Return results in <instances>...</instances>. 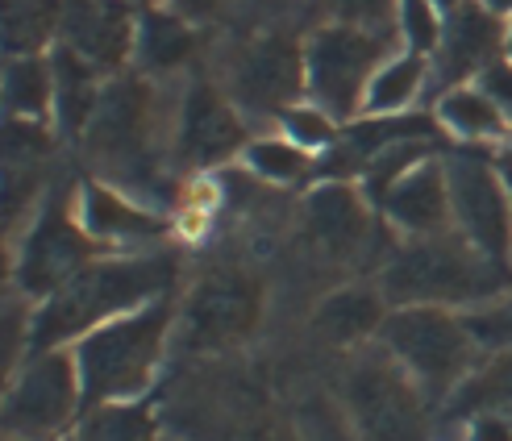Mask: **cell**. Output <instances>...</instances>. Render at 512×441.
Instances as JSON below:
<instances>
[{
  "label": "cell",
  "instance_id": "6da1fadb",
  "mask_svg": "<svg viewBox=\"0 0 512 441\" xmlns=\"http://www.w3.org/2000/svg\"><path fill=\"white\" fill-rule=\"evenodd\" d=\"M175 279V254L159 258H134V263H105L92 267L84 275H75L67 288L50 300L38 321H34V346L46 350L63 342V337L80 333L96 321H105L109 313H121L155 292H167Z\"/></svg>",
  "mask_w": 512,
  "mask_h": 441
},
{
  "label": "cell",
  "instance_id": "7a4b0ae2",
  "mask_svg": "<svg viewBox=\"0 0 512 441\" xmlns=\"http://www.w3.org/2000/svg\"><path fill=\"white\" fill-rule=\"evenodd\" d=\"M504 279L508 271L492 258H475L450 238H425L392 258L383 288L396 300H475L504 288Z\"/></svg>",
  "mask_w": 512,
  "mask_h": 441
},
{
  "label": "cell",
  "instance_id": "3957f363",
  "mask_svg": "<svg viewBox=\"0 0 512 441\" xmlns=\"http://www.w3.org/2000/svg\"><path fill=\"white\" fill-rule=\"evenodd\" d=\"M167 321H171V308L155 304L130 321L92 333L80 346L84 392L92 400H109V396H134L138 387H146L150 367H155L163 346Z\"/></svg>",
  "mask_w": 512,
  "mask_h": 441
},
{
  "label": "cell",
  "instance_id": "277c9868",
  "mask_svg": "<svg viewBox=\"0 0 512 441\" xmlns=\"http://www.w3.org/2000/svg\"><path fill=\"white\" fill-rule=\"evenodd\" d=\"M346 404L363 441H425L421 396L388 358H358L346 375Z\"/></svg>",
  "mask_w": 512,
  "mask_h": 441
},
{
  "label": "cell",
  "instance_id": "5b68a950",
  "mask_svg": "<svg viewBox=\"0 0 512 441\" xmlns=\"http://www.w3.org/2000/svg\"><path fill=\"white\" fill-rule=\"evenodd\" d=\"M263 313V288L242 271H213L196 283L184 308V346L225 350L254 333Z\"/></svg>",
  "mask_w": 512,
  "mask_h": 441
},
{
  "label": "cell",
  "instance_id": "8992f818",
  "mask_svg": "<svg viewBox=\"0 0 512 441\" xmlns=\"http://www.w3.org/2000/svg\"><path fill=\"white\" fill-rule=\"evenodd\" d=\"M383 337H388V346L408 362V371L421 375L433 392L450 387L471 358L467 325H458L454 317L438 313V308H408V313H396L383 325Z\"/></svg>",
  "mask_w": 512,
  "mask_h": 441
},
{
  "label": "cell",
  "instance_id": "52a82bcc",
  "mask_svg": "<svg viewBox=\"0 0 512 441\" xmlns=\"http://www.w3.org/2000/svg\"><path fill=\"white\" fill-rule=\"evenodd\" d=\"M150 129H155V92L142 80H121L100 96L92 154L117 175H138L150 167Z\"/></svg>",
  "mask_w": 512,
  "mask_h": 441
},
{
  "label": "cell",
  "instance_id": "ba28073f",
  "mask_svg": "<svg viewBox=\"0 0 512 441\" xmlns=\"http://www.w3.org/2000/svg\"><path fill=\"white\" fill-rule=\"evenodd\" d=\"M450 200H454V217L471 238V246L483 258H492L496 267H504L512 254V213H508L500 179L479 159H454Z\"/></svg>",
  "mask_w": 512,
  "mask_h": 441
},
{
  "label": "cell",
  "instance_id": "9c48e42d",
  "mask_svg": "<svg viewBox=\"0 0 512 441\" xmlns=\"http://www.w3.org/2000/svg\"><path fill=\"white\" fill-rule=\"evenodd\" d=\"M71 408H75L71 362L59 358V354H46L21 375V383L9 392L5 421L21 437H46V433L67 425Z\"/></svg>",
  "mask_w": 512,
  "mask_h": 441
},
{
  "label": "cell",
  "instance_id": "30bf717a",
  "mask_svg": "<svg viewBox=\"0 0 512 441\" xmlns=\"http://www.w3.org/2000/svg\"><path fill=\"white\" fill-rule=\"evenodd\" d=\"M383 55V38L363 30H325L309 46L313 88L334 113H350L367 67Z\"/></svg>",
  "mask_w": 512,
  "mask_h": 441
},
{
  "label": "cell",
  "instance_id": "8fae6325",
  "mask_svg": "<svg viewBox=\"0 0 512 441\" xmlns=\"http://www.w3.org/2000/svg\"><path fill=\"white\" fill-rule=\"evenodd\" d=\"M84 258H88V242L67 221L63 204H55V209H46V217L30 233V242H25L21 271H17L21 288L34 292V296L55 292V288H63V283L75 279V271L84 267Z\"/></svg>",
  "mask_w": 512,
  "mask_h": 441
},
{
  "label": "cell",
  "instance_id": "7c38bea8",
  "mask_svg": "<svg viewBox=\"0 0 512 441\" xmlns=\"http://www.w3.org/2000/svg\"><path fill=\"white\" fill-rule=\"evenodd\" d=\"M300 88V55L292 38L275 34L242 50L234 63V96L254 113H271L284 100H292Z\"/></svg>",
  "mask_w": 512,
  "mask_h": 441
},
{
  "label": "cell",
  "instance_id": "4fadbf2b",
  "mask_svg": "<svg viewBox=\"0 0 512 441\" xmlns=\"http://www.w3.org/2000/svg\"><path fill=\"white\" fill-rule=\"evenodd\" d=\"M67 50L92 67H117L130 50V13L117 0H75L63 9Z\"/></svg>",
  "mask_w": 512,
  "mask_h": 441
},
{
  "label": "cell",
  "instance_id": "5bb4252c",
  "mask_svg": "<svg viewBox=\"0 0 512 441\" xmlns=\"http://www.w3.org/2000/svg\"><path fill=\"white\" fill-rule=\"evenodd\" d=\"M242 142V125L229 113L225 100L209 88L196 84L188 92L184 105V129H179V150H184L188 163H217L225 154H234Z\"/></svg>",
  "mask_w": 512,
  "mask_h": 441
},
{
  "label": "cell",
  "instance_id": "9a60e30c",
  "mask_svg": "<svg viewBox=\"0 0 512 441\" xmlns=\"http://www.w3.org/2000/svg\"><path fill=\"white\" fill-rule=\"evenodd\" d=\"M304 221H309V233L313 242L334 254V258H346L358 250V242L367 238V217L358 209L354 192L346 188H321L309 196V209H304Z\"/></svg>",
  "mask_w": 512,
  "mask_h": 441
},
{
  "label": "cell",
  "instance_id": "2e32d148",
  "mask_svg": "<svg viewBox=\"0 0 512 441\" xmlns=\"http://www.w3.org/2000/svg\"><path fill=\"white\" fill-rule=\"evenodd\" d=\"M446 184H442V171L438 167H421L417 175L400 179V184L383 196V209L392 213V221H400L404 229H417V233H433L446 217Z\"/></svg>",
  "mask_w": 512,
  "mask_h": 441
},
{
  "label": "cell",
  "instance_id": "e0dca14e",
  "mask_svg": "<svg viewBox=\"0 0 512 441\" xmlns=\"http://www.w3.org/2000/svg\"><path fill=\"white\" fill-rule=\"evenodd\" d=\"M496 21L479 9H458L450 17V34H446V50H442V80H458L471 67H479L483 59L496 50Z\"/></svg>",
  "mask_w": 512,
  "mask_h": 441
},
{
  "label": "cell",
  "instance_id": "ac0fdd59",
  "mask_svg": "<svg viewBox=\"0 0 512 441\" xmlns=\"http://www.w3.org/2000/svg\"><path fill=\"white\" fill-rule=\"evenodd\" d=\"M379 321H383L379 296H371L363 288L329 296L321 304V313H317V329L329 337V342H358V337H367Z\"/></svg>",
  "mask_w": 512,
  "mask_h": 441
},
{
  "label": "cell",
  "instance_id": "d6986e66",
  "mask_svg": "<svg viewBox=\"0 0 512 441\" xmlns=\"http://www.w3.org/2000/svg\"><path fill=\"white\" fill-rule=\"evenodd\" d=\"M84 221L92 233H100V238H150V233H159L155 217L130 209L121 196H113L105 188L84 192Z\"/></svg>",
  "mask_w": 512,
  "mask_h": 441
},
{
  "label": "cell",
  "instance_id": "ffe728a7",
  "mask_svg": "<svg viewBox=\"0 0 512 441\" xmlns=\"http://www.w3.org/2000/svg\"><path fill=\"white\" fill-rule=\"evenodd\" d=\"M483 408L512 425V354H504L483 375H475L454 400V412H483Z\"/></svg>",
  "mask_w": 512,
  "mask_h": 441
},
{
  "label": "cell",
  "instance_id": "44dd1931",
  "mask_svg": "<svg viewBox=\"0 0 512 441\" xmlns=\"http://www.w3.org/2000/svg\"><path fill=\"white\" fill-rule=\"evenodd\" d=\"M55 75H59V113L67 129H80L92 109H96V92H92V67L75 55V50H63L55 59Z\"/></svg>",
  "mask_w": 512,
  "mask_h": 441
},
{
  "label": "cell",
  "instance_id": "7402d4cb",
  "mask_svg": "<svg viewBox=\"0 0 512 441\" xmlns=\"http://www.w3.org/2000/svg\"><path fill=\"white\" fill-rule=\"evenodd\" d=\"M192 34L167 13H150L142 25V59L150 71H175L192 55Z\"/></svg>",
  "mask_w": 512,
  "mask_h": 441
},
{
  "label": "cell",
  "instance_id": "603a6c76",
  "mask_svg": "<svg viewBox=\"0 0 512 441\" xmlns=\"http://www.w3.org/2000/svg\"><path fill=\"white\" fill-rule=\"evenodd\" d=\"M55 30V0H9L5 5V42L9 50H34Z\"/></svg>",
  "mask_w": 512,
  "mask_h": 441
},
{
  "label": "cell",
  "instance_id": "cb8c5ba5",
  "mask_svg": "<svg viewBox=\"0 0 512 441\" xmlns=\"http://www.w3.org/2000/svg\"><path fill=\"white\" fill-rule=\"evenodd\" d=\"M80 441H155V421L146 408H100Z\"/></svg>",
  "mask_w": 512,
  "mask_h": 441
},
{
  "label": "cell",
  "instance_id": "d4e9b609",
  "mask_svg": "<svg viewBox=\"0 0 512 441\" xmlns=\"http://www.w3.org/2000/svg\"><path fill=\"white\" fill-rule=\"evenodd\" d=\"M442 117L454 125V129H463V134H492L496 129V109H492V100H483L475 92H454L442 100Z\"/></svg>",
  "mask_w": 512,
  "mask_h": 441
},
{
  "label": "cell",
  "instance_id": "484cf974",
  "mask_svg": "<svg viewBox=\"0 0 512 441\" xmlns=\"http://www.w3.org/2000/svg\"><path fill=\"white\" fill-rule=\"evenodd\" d=\"M417 84H421V63L417 59H400L396 67H388L375 80V88H371V105L375 109H400L408 96L417 92Z\"/></svg>",
  "mask_w": 512,
  "mask_h": 441
},
{
  "label": "cell",
  "instance_id": "4316f807",
  "mask_svg": "<svg viewBox=\"0 0 512 441\" xmlns=\"http://www.w3.org/2000/svg\"><path fill=\"white\" fill-rule=\"evenodd\" d=\"M46 92H50V80L38 63L21 59L9 67V105L17 113H38L46 105Z\"/></svg>",
  "mask_w": 512,
  "mask_h": 441
},
{
  "label": "cell",
  "instance_id": "83f0119b",
  "mask_svg": "<svg viewBox=\"0 0 512 441\" xmlns=\"http://www.w3.org/2000/svg\"><path fill=\"white\" fill-rule=\"evenodd\" d=\"M250 167L267 175V179H300L304 175V159L284 146V142H259V146H250Z\"/></svg>",
  "mask_w": 512,
  "mask_h": 441
},
{
  "label": "cell",
  "instance_id": "f1b7e54d",
  "mask_svg": "<svg viewBox=\"0 0 512 441\" xmlns=\"http://www.w3.org/2000/svg\"><path fill=\"white\" fill-rule=\"evenodd\" d=\"M50 150V138L42 134L38 125H9L5 129V154H9V167H34V159Z\"/></svg>",
  "mask_w": 512,
  "mask_h": 441
},
{
  "label": "cell",
  "instance_id": "f546056e",
  "mask_svg": "<svg viewBox=\"0 0 512 441\" xmlns=\"http://www.w3.org/2000/svg\"><path fill=\"white\" fill-rule=\"evenodd\" d=\"M463 325H467V333L475 337V342H483V346L512 342V300L500 304V308H488V313H479V317H467Z\"/></svg>",
  "mask_w": 512,
  "mask_h": 441
},
{
  "label": "cell",
  "instance_id": "4dcf8cb0",
  "mask_svg": "<svg viewBox=\"0 0 512 441\" xmlns=\"http://www.w3.org/2000/svg\"><path fill=\"white\" fill-rule=\"evenodd\" d=\"M329 9H334L338 17H346V21H358V25H379L383 17H388L392 0H329Z\"/></svg>",
  "mask_w": 512,
  "mask_h": 441
},
{
  "label": "cell",
  "instance_id": "1f68e13d",
  "mask_svg": "<svg viewBox=\"0 0 512 441\" xmlns=\"http://www.w3.org/2000/svg\"><path fill=\"white\" fill-rule=\"evenodd\" d=\"M404 21H408V38H413L421 50L438 42V25H433V13L425 0H404Z\"/></svg>",
  "mask_w": 512,
  "mask_h": 441
},
{
  "label": "cell",
  "instance_id": "d6a6232c",
  "mask_svg": "<svg viewBox=\"0 0 512 441\" xmlns=\"http://www.w3.org/2000/svg\"><path fill=\"white\" fill-rule=\"evenodd\" d=\"M288 129H292V134H296L304 146H321V142L334 138L321 113H288Z\"/></svg>",
  "mask_w": 512,
  "mask_h": 441
},
{
  "label": "cell",
  "instance_id": "836d02e7",
  "mask_svg": "<svg viewBox=\"0 0 512 441\" xmlns=\"http://www.w3.org/2000/svg\"><path fill=\"white\" fill-rule=\"evenodd\" d=\"M483 88H488V100H496L504 113H512V67H488Z\"/></svg>",
  "mask_w": 512,
  "mask_h": 441
},
{
  "label": "cell",
  "instance_id": "e575fe53",
  "mask_svg": "<svg viewBox=\"0 0 512 441\" xmlns=\"http://www.w3.org/2000/svg\"><path fill=\"white\" fill-rule=\"evenodd\" d=\"M475 441H512V429H508L504 421L488 417V421H479V429H475Z\"/></svg>",
  "mask_w": 512,
  "mask_h": 441
},
{
  "label": "cell",
  "instance_id": "d590c367",
  "mask_svg": "<svg viewBox=\"0 0 512 441\" xmlns=\"http://www.w3.org/2000/svg\"><path fill=\"white\" fill-rule=\"evenodd\" d=\"M217 5H221V0H179V13H188V17H213Z\"/></svg>",
  "mask_w": 512,
  "mask_h": 441
},
{
  "label": "cell",
  "instance_id": "8d00e7d4",
  "mask_svg": "<svg viewBox=\"0 0 512 441\" xmlns=\"http://www.w3.org/2000/svg\"><path fill=\"white\" fill-rule=\"evenodd\" d=\"M492 9H512V0H488Z\"/></svg>",
  "mask_w": 512,
  "mask_h": 441
},
{
  "label": "cell",
  "instance_id": "74e56055",
  "mask_svg": "<svg viewBox=\"0 0 512 441\" xmlns=\"http://www.w3.org/2000/svg\"><path fill=\"white\" fill-rule=\"evenodd\" d=\"M442 5H454V0H442Z\"/></svg>",
  "mask_w": 512,
  "mask_h": 441
}]
</instances>
